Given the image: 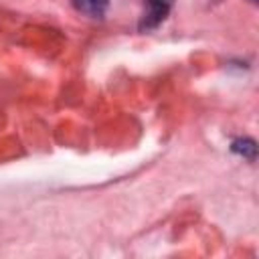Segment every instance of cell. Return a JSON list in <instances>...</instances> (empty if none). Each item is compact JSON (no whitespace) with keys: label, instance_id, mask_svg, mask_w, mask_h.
Here are the masks:
<instances>
[{"label":"cell","instance_id":"6da1fadb","mask_svg":"<svg viewBox=\"0 0 259 259\" xmlns=\"http://www.w3.org/2000/svg\"><path fill=\"white\" fill-rule=\"evenodd\" d=\"M172 4H174V0H146V12L142 16L140 30L142 32L144 30H152L160 22H164L166 16L172 10Z\"/></svg>","mask_w":259,"mask_h":259},{"label":"cell","instance_id":"3957f363","mask_svg":"<svg viewBox=\"0 0 259 259\" xmlns=\"http://www.w3.org/2000/svg\"><path fill=\"white\" fill-rule=\"evenodd\" d=\"M231 148H233V152L243 154V156H245V158H249V160H253V158H255V150H257V146H255V142H253V140H235Z\"/></svg>","mask_w":259,"mask_h":259},{"label":"cell","instance_id":"277c9868","mask_svg":"<svg viewBox=\"0 0 259 259\" xmlns=\"http://www.w3.org/2000/svg\"><path fill=\"white\" fill-rule=\"evenodd\" d=\"M251 2H257V0H251Z\"/></svg>","mask_w":259,"mask_h":259},{"label":"cell","instance_id":"7a4b0ae2","mask_svg":"<svg viewBox=\"0 0 259 259\" xmlns=\"http://www.w3.org/2000/svg\"><path fill=\"white\" fill-rule=\"evenodd\" d=\"M71 2L81 14L89 16V18H103V14L109 6V0H71Z\"/></svg>","mask_w":259,"mask_h":259}]
</instances>
